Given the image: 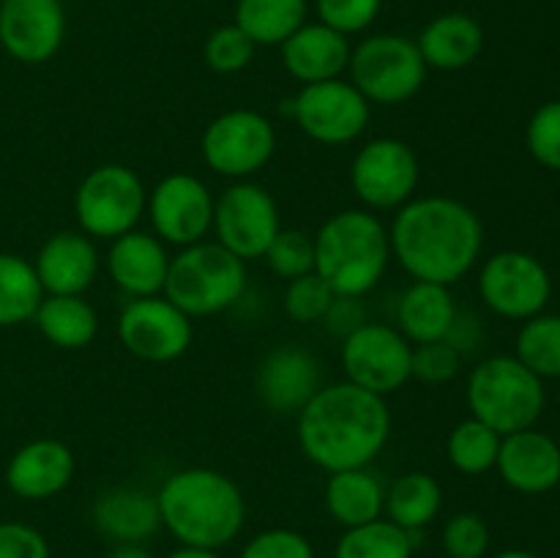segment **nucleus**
Instances as JSON below:
<instances>
[{"label":"nucleus","instance_id":"9b49d317","mask_svg":"<svg viewBox=\"0 0 560 558\" xmlns=\"http://www.w3.org/2000/svg\"><path fill=\"white\" fill-rule=\"evenodd\" d=\"M350 186L366 211H397L416 197L419 159L397 137H375L350 164Z\"/></svg>","mask_w":560,"mask_h":558},{"label":"nucleus","instance_id":"ddd939ff","mask_svg":"<svg viewBox=\"0 0 560 558\" xmlns=\"http://www.w3.org/2000/svg\"><path fill=\"white\" fill-rule=\"evenodd\" d=\"M481 301L495 315L509 321H528L541 315L552 293V279L545 263L530 252L506 249L492 255L479 271Z\"/></svg>","mask_w":560,"mask_h":558},{"label":"nucleus","instance_id":"ea45409f","mask_svg":"<svg viewBox=\"0 0 560 558\" xmlns=\"http://www.w3.org/2000/svg\"><path fill=\"white\" fill-rule=\"evenodd\" d=\"M441 542L448 558H481L490 547V528L476 512H459L443 525Z\"/></svg>","mask_w":560,"mask_h":558},{"label":"nucleus","instance_id":"423d86ee","mask_svg":"<svg viewBox=\"0 0 560 558\" xmlns=\"http://www.w3.org/2000/svg\"><path fill=\"white\" fill-rule=\"evenodd\" d=\"M470 416L485 421L498 435L528 430L545 410V386L517 356H490L468 375Z\"/></svg>","mask_w":560,"mask_h":558},{"label":"nucleus","instance_id":"bb28decb","mask_svg":"<svg viewBox=\"0 0 560 558\" xmlns=\"http://www.w3.org/2000/svg\"><path fill=\"white\" fill-rule=\"evenodd\" d=\"M323 498H326V509L334 523L342 528L372 523L383 518V509H386V487L377 479V474H372L370 465L328 474Z\"/></svg>","mask_w":560,"mask_h":558},{"label":"nucleus","instance_id":"f257e3e1","mask_svg":"<svg viewBox=\"0 0 560 558\" xmlns=\"http://www.w3.org/2000/svg\"><path fill=\"white\" fill-rule=\"evenodd\" d=\"M392 257L416 282L448 284L476 266L485 244L479 213L446 195L413 197L397 208L392 230Z\"/></svg>","mask_w":560,"mask_h":558},{"label":"nucleus","instance_id":"4c0bfd02","mask_svg":"<svg viewBox=\"0 0 560 558\" xmlns=\"http://www.w3.org/2000/svg\"><path fill=\"white\" fill-rule=\"evenodd\" d=\"M528 151L541 167L560 173V98L547 102L530 115L528 131H525Z\"/></svg>","mask_w":560,"mask_h":558},{"label":"nucleus","instance_id":"09e8293b","mask_svg":"<svg viewBox=\"0 0 560 558\" xmlns=\"http://www.w3.org/2000/svg\"><path fill=\"white\" fill-rule=\"evenodd\" d=\"M446 558H448V556H446Z\"/></svg>","mask_w":560,"mask_h":558},{"label":"nucleus","instance_id":"de8ad7c7","mask_svg":"<svg viewBox=\"0 0 560 558\" xmlns=\"http://www.w3.org/2000/svg\"><path fill=\"white\" fill-rule=\"evenodd\" d=\"M495 558H539L536 553H528V550H503L498 553Z\"/></svg>","mask_w":560,"mask_h":558},{"label":"nucleus","instance_id":"c9c22d12","mask_svg":"<svg viewBox=\"0 0 560 558\" xmlns=\"http://www.w3.org/2000/svg\"><path fill=\"white\" fill-rule=\"evenodd\" d=\"M255 49L257 44L233 22V25L217 27L206 38L202 58H206L208 69H213L217 74H235V71H244L252 63Z\"/></svg>","mask_w":560,"mask_h":558},{"label":"nucleus","instance_id":"2eb2a0df","mask_svg":"<svg viewBox=\"0 0 560 558\" xmlns=\"http://www.w3.org/2000/svg\"><path fill=\"white\" fill-rule=\"evenodd\" d=\"M118 339L131 356L151 364H167L191 348L195 326L184 310L164 295L131 299L118 317Z\"/></svg>","mask_w":560,"mask_h":558},{"label":"nucleus","instance_id":"a19ab883","mask_svg":"<svg viewBox=\"0 0 560 558\" xmlns=\"http://www.w3.org/2000/svg\"><path fill=\"white\" fill-rule=\"evenodd\" d=\"M413 370L416 381L427 383V386H443V383L454 381L459 372V350L454 348L448 339H438V342H424L413 348Z\"/></svg>","mask_w":560,"mask_h":558},{"label":"nucleus","instance_id":"0eeeda50","mask_svg":"<svg viewBox=\"0 0 560 558\" xmlns=\"http://www.w3.org/2000/svg\"><path fill=\"white\" fill-rule=\"evenodd\" d=\"M350 82L370 104L397 107L410 102L427 80V63L416 42L399 33L366 36L350 53Z\"/></svg>","mask_w":560,"mask_h":558},{"label":"nucleus","instance_id":"a878e982","mask_svg":"<svg viewBox=\"0 0 560 558\" xmlns=\"http://www.w3.org/2000/svg\"><path fill=\"white\" fill-rule=\"evenodd\" d=\"M457 315V301L448 284L413 282L397 301V328L413 345L448 339Z\"/></svg>","mask_w":560,"mask_h":558},{"label":"nucleus","instance_id":"aec40b11","mask_svg":"<svg viewBox=\"0 0 560 558\" xmlns=\"http://www.w3.org/2000/svg\"><path fill=\"white\" fill-rule=\"evenodd\" d=\"M167 244L156 233L145 230H129V233L113 239L107 252V274L126 295L145 299V295H162L170 271Z\"/></svg>","mask_w":560,"mask_h":558},{"label":"nucleus","instance_id":"9d476101","mask_svg":"<svg viewBox=\"0 0 560 558\" xmlns=\"http://www.w3.org/2000/svg\"><path fill=\"white\" fill-rule=\"evenodd\" d=\"M200 151L217 175L246 181L271 162L277 151V129L255 109H230L206 126Z\"/></svg>","mask_w":560,"mask_h":558},{"label":"nucleus","instance_id":"b1692460","mask_svg":"<svg viewBox=\"0 0 560 558\" xmlns=\"http://www.w3.org/2000/svg\"><path fill=\"white\" fill-rule=\"evenodd\" d=\"M93 525L118 545H142L162 528L156 496L140 487H109L93 501Z\"/></svg>","mask_w":560,"mask_h":558},{"label":"nucleus","instance_id":"f03ea898","mask_svg":"<svg viewBox=\"0 0 560 558\" xmlns=\"http://www.w3.org/2000/svg\"><path fill=\"white\" fill-rule=\"evenodd\" d=\"M392 435V410L386 397L353 386H323L299 414L301 452L328 470H348L370 465Z\"/></svg>","mask_w":560,"mask_h":558},{"label":"nucleus","instance_id":"6ab92c4d","mask_svg":"<svg viewBox=\"0 0 560 558\" xmlns=\"http://www.w3.org/2000/svg\"><path fill=\"white\" fill-rule=\"evenodd\" d=\"M74 452L63 441L38 438L11 454L5 465V485L16 498L25 501H47L63 492L74 479Z\"/></svg>","mask_w":560,"mask_h":558},{"label":"nucleus","instance_id":"79ce46f5","mask_svg":"<svg viewBox=\"0 0 560 558\" xmlns=\"http://www.w3.org/2000/svg\"><path fill=\"white\" fill-rule=\"evenodd\" d=\"M241 558H315V547L301 531L266 528L246 542Z\"/></svg>","mask_w":560,"mask_h":558},{"label":"nucleus","instance_id":"393cba45","mask_svg":"<svg viewBox=\"0 0 560 558\" xmlns=\"http://www.w3.org/2000/svg\"><path fill=\"white\" fill-rule=\"evenodd\" d=\"M416 47H419L427 69L459 71L481 55L485 31L470 14L446 11V14H438L435 20L427 22Z\"/></svg>","mask_w":560,"mask_h":558},{"label":"nucleus","instance_id":"f3484780","mask_svg":"<svg viewBox=\"0 0 560 558\" xmlns=\"http://www.w3.org/2000/svg\"><path fill=\"white\" fill-rule=\"evenodd\" d=\"M66 36L60 0H3L0 3V47L27 66L55 58Z\"/></svg>","mask_w":560,"mask_h":558},{"label":"nucleus","instance_id":"f8f14e48","mask_svg":"<svg viewBox=\"0 0 560 558\" xmlns=\"http://www.w3.org/2000/svg\"><path fill=\"white\" fill-rule=\"evenodd\" d=\"M282 230L279 206L271 191L252 181H235L213 202V233L224 249L244 263L266 255Z\"/></svg>","mask_w":560,"mask_h":558},{"label":"nucleus","instance_id":"72a5a7b5","mask_svg":"<svg viewBox=\"0 0 560 558\" xmlns=\"http://www.w3.org/2000/svg\"><path fill=\"white\" fill-rule=\"evenodd\" d=\"M517 359L539 377H560V315H534L517 334Z\"/></svg>","mask_w":560,"mask_h":558},{"label":"nucleus","instance_id":"a18cd8bd","mask_svg":"<svg viewBox=\"0 0 560 558\" xmlns=\"http://www.w3.org/2000/svg\"><path fill=\"white\" fill-rule=\"evenodd\" d=\"M104 558H153V553L142 545H118Z\"/></svg>","mask_w":560,"mask_h":558},{"label":"nucleus","instance_id":"49530a36","mask_svg":"<svg viewBox=\"0 0 560 558\" xmlns=\"http://www.w3.org/2000/svg\"><path fill=\"white\" fill-rule=\"evenodd\" d=\"M167 558H222L217 550H202V547H184L180 545L178 550L170 553Z\"/></svg>","mask_w":560,"mask_h":558},{"label":"nucleus","instance_id":"dca6fc26","mask_svg":"<svg viewBox=\"0 0 560 558\" xmlns=\"http://www.w3.org/2000/svg\"><path fill=\"white\" fill-rule=\"evenodd\" d=\"M213 195L197 175L173 173L148 195L153 233L170 246H191L213 230Z\"/></svg>","mask_w":560,"mask_h":558},{"label":"nucleus","instance_id":"f704fd0d","mask_svg":"<svg viewBox=\"0 0 560 558\" xmlns=\"http://www.w3.org/2000/svg\"><path fill=\"white\" fill-rule=\"evenodd\" d=\"M266 263L277 277L299 279L315 271V239L304 230H279L266 249Z\"/></svg>","mask_w":560,"mask_h":558},{"label":"nucleus","instance_id":"473e14b6","mask_svg":"<svg viewBox=\"0 0 560 558\" xmlns=\"http://www.w3.org/2000/svg\"><path fill=\"white\" fill-rule=\"evenodd\" d=\"M498 449H501V435L485 421L470 416L448 432L446 457L459 474L481 476L495 468Z\"/></svg>","mask_w":560,"mask_h":558},{"label":"nucleus","instance_id":"58836bf2","mask_svg":"<svg viewBox=\"0 0 560 558\" xmlns=\"http://www.w3.org/2000/svg\"><path fill=\"white\" fill-rule=\"evenodd\" d=\"M383 0H315V11L323 25L334 27L342 36L364 33L381 16Z\"/></svg>","mask_w":560,"mask_h":558},{"label":"nucleus","instance_id":"7c9ffc66","mask_svg":"<svg viewBox=\"0 0 560 558\" xmlns=\"http://www.w3.org/2000/svg\"><path fill=\"white\" fill-rule=\"evenodd\" d=\"M42 299L44 288L33 263L20 255L0 252V328L33 321Z\"/></svg>","mask_w":560,"mask_h":558},{"label":"nucleus","instance_id":"20e7f679","mask_svg":"<svg viewBox=\"0 0 560 558\" xmlns=\"http://www.w3.org/2000/svg\"><path fill=\"white\" fill-rule=\"evenodd\" d=\"M315 271L337 295L361 299L386 274L392 260L388 228L366 208H348L320 224L315 235Z\"/></svg>","mask_w":560,"mask_h":558},{"label":"nucleus","instance_id":"412c9836","mask_svg":"<svg viewBox=\"0 0 560 558\" xmlns=\"http://www.w3.org/2000/svg\"><path fill=\"white\" fill-rule=\"evenodd\" d=\"M98 266L96 244L82 230L49 235L33 260L44 295H82L98 277Z\"/></svg>","mask_w":560,"mask_h":558},{"label":"nucleus","instance_id":"37998d69","mask_svg":"<svg viewBox=\"0 0 560 558\" xmlns=\"http://www.w3.org/2000/svg\"><path fill=\"white\" fill-rule=\"evenodd\" d=\"M0 558H49V545L33 525L5 520L0 523Z\"/></svg>","mask_w":560,"mask_h":558},{"label":"nucleus","instance_id":"e433bc0d","mask_svg":"<svg viewBox=\"0 0 560 558\" xmlns=\"http://www.w3.org/2000/svg\"><path fill=\"white\" fill-rule=\"evenodd\" d=\"M334 299L337 293L331 290V284L320 274L312 271L299 279H290L288 290H284V312L295 323H317L331 310Z\"/></svg>","mask_w":560,"mask_h":558},{"label":"nucleus","instance_id":"c03bdc74","mask_svg":"<svg viewBox=\"0 0 560 558\" xmlns=\"http://www.w3.org/2000/svg\"><path fill=\"white\" fill-rule=\"evenodd\" d=\"M326 326L331 328L334 334H339V337H348L350 332H355V328L361 326V323H366L364 317V310H361L359 299H353V295H337L331 304V310L326 312Z\"/></svg>","mask_w":560,"mask_h":558},{"label":"nucleus","instance_id":"5701e85b","mask_svg":"<svg viewBox=\"0 0 560 558\" xmlns=\"http://www.w3.org/2000/svg\"><path fill=\"white\" fill-rule=\"evenodd\" d=\"M279 49L288 74L304 85L339 80L348 71L353 53L348 36L323 22H304Z\"/></svg>","mask_w":560,"mask_h":558},{"label":"nucleus","instance_id":"2f4dec72","mask_svg":"<svg viewBox=\"0 0 560 558\" xmlns=\"http://www.w3.org/2000/svg\"><path fill=\"white\" fill-rule=\"evenodd\" d=\"M334 558H413V534L392 520L377 518L372 523L345 528L334 547Z\"/></svg>","mask_w":560,"mask_h":558},{"label":"nucleus","instance_id":"4468645a","mask_svg":"<svg viewBox=\"0 0 560 558\" xmlns=\"http://www.w3.org/2000/svg\"><path fill=\"white\" fill-rule=\"evenodd\" d=\"M370 107L359 88L342 77L304 85L290 102L295 124L320 146H348L359 140L370 124Z\"/></svg>","mask_w":560,"mask_h":558},{"label":"nucleus","instance_id":"1a4fd4ad","mask_svg":"<svg viewBox=\"0 0 560 558\" xmlns=\"http://www.w3.org/2000/svg\"><path fill=\"white\" fill-rule=\"evenodd\" d=\"M410 364H413V345L397 326L366 321L342 337L345 381L377 397L399 392L413 377Z\"/></svg>","mask_w":560,"mask_h":558},{"label":"nucleus","instance_id":"39448f33","mask_svg":"<svg viewBox=\"0 0 560 558\" xmlns=\"http://www.w3.org/2000/svg\"><path fill=\"white\" fill-rule=\"evenodd\" d=\"M246 290V263L219 241L180 246L170 257L164 299L189 317H208L230 310Z\"/></svg>","mask_w":560,"mask_h":558},{"label":"nucleus","instance_id":"cd10ccee","mask_svg":"<svg viewBox=\"0 0 560 558\" xmlns=\"http://www.w3.org/2000/svg\"><path fill=\"white\" fill-rule=\"evenodd\" d=\"M33 323L60 350L88 348L98 332L96 310L82 295H44Z\"/></svg>","mask_w":560,"mask_h":558},{"label":"nucleus","instance_id":"4be33fe9","mask_svg":"<svg viewBox=\"0 0 560 558\" xmlns=\"http://www.w3.org/2000/svg\"><path fill=\"white\" fill-rule=\"evenodd\" d=\"M498 474L512 490L539 496L560 481V446L545 432L520 430L501 438L498 449Z\"/></svg>","mask_w":560,"mask_h":558},{"label":"nucleus","instance_id":"c85d7f7f","mask_svg":"<svg viewBox=\"0 0 560 558\" xmlns=\"http://www.w3.org/2000/svg\"><path fill=\"white\" fill-rule=\"evenodd\" d=\"M443 507V490L438 479H432L424 470H410L397 476L386 487V520H392L399 528L419 534L421 528L438 518Z\"/></svg>","mask_w":560,"mask_h":558},{"label":"nucleus","instance_id":"c756f323","mask_svg":"<svg viewBox=\"0 0 560 558\" xmlns=\"http://www.w3.org/2000/svg\"><path fill=\"white\" fill-rule=\"evenodd\" d=\"M306 0H238L235 25L257 47H282L306 22Z\"/></svg>","mask_w":560,"mask_h":558},{"label":"nucleus","instance_id":"6e6552de","mask_svg":"<svg viewBox=\"0 0 560 558\" xmlns=\"http://www.w3.org/2000/svg\"><path fill=\"white\" fill-rule=\"evenodd\" d=\"M145 206V184L126 164L93 167L74 191L77 224L91 239L113 241L129 233L142 219Z\"/></svg>","mask_w":560,"mask_h":558},{"label":"nucleus","instance_id":"a211bd4d","mask_svg":"<svg viewBox=\"0 0 560 558\" xmlns=\"http://www.w3.org/2000/svg\"><path fill=\"white\" fill-rule=\"evenodd\" d=\"M323 388L320 361L299 345H282L262 356L255 372V392L273 414H301Z\"/></svg>","mask_w":560,"mask_h":558},{"label":"nucleus","instance_id":"7ed1b4c3","mask_svg":"<svg viewBox=\"0 0 560 558\" xmlns=\"http://www.w3.org/2000/svg\"><path fill=\"white\" fill-rule=\"evenodd\" d=\"M162 525L184 547L219 550L241 534L246 501L228 474L184 468L170 474L156 492Z\"/></svg>","mask_w":560,"mask_h":558}]
</instances>
